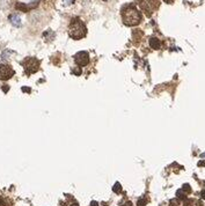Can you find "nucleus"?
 I'll list each match as a JSON object with an SVG mask.
<instances>
[{
  "mask_svg": "<svg viewBox=\"0 0 205 206\" xmlns=\"http://www.w3.org/2000/svg\"><path fill=\"white\" fill-rule=\"evenodd\" d=\"M8 89H9V88H8L7 86H5V87H2V91H7Z\"/></svg>",
  "mask_w": 205,
  "mask_h": 206,
  "instance_id": "19",
  "label": "nucleus"
},
{
  "mask_svg": "<svg viewBox=\"0 0 205 206\" xmlns=\"http://www.w3.org/2000/svg\"><path fill=\"white\" fill-rule=\"evenodd\" d=\"M140 6L145 11L148 15L151 12H153L154 9H157L159 6V0H142L140 1Z\"/></svg>",
  "mask_w": 205,
  "mask_h": 206,
  "instance_id": "4",
  "label": "nucleus"
},
{
  "mask_svg": "<svg viewBox=\"0 0 205 206\" xmlns=\"http://www.w3.org/2000/svg\"><path fill=\"white\" fill-rule=\"evenodd\" d=\"M62 2H63L64 6H71L74 2V0H62Z\"/></svg>",
  "mask_w": 205,
  "mask_h": 206,
  "instance_id": "14",
  "label": "nucleus"
},
{
  "mask_svg": "<svg viewBox=\"0 0 205 206\" xmlns=\"http://www.w3.org/2000/svg\"><path fill=\"white\" fill-rule=\"evenodd\" d=\"M11 55H14V52L11 51V50H5L4 52H2V60H8L9 59V56Z\"/></svg>",
  "mask_w": 205,
  "mask_h": 206,
  "instance_id": "10",
  "label": "nucleus"
},
{
  "mask_svg": "<svg viewBox=\"0 0 205 206\" xmlns=\"http://www.w3.org/2000/svg\"><path fill=\"white\" fill-rule=\"evenodd\" d=\"M14 76V70L6 64H0V79L8 80Z\"/></svg>",
  "mask_w": 205,
  "mask_h": 206,
  "instance_id": "5",
  "label": "nucleus"
},
{
  "mask_svg": "<svg viewBox=\"0 0 205 206\" xmlns=\"http://www.w3.org/2000/svg\"><path fill=\"white\" fill-rule=\"evenodd\" d=\"M201 196H202V198H203V199H205V189H204V190H203V191H202V192H201Z\"/></svg>",
  "mask_w": 205,
  "mask_h": 206,
  "instance_id": "18",
  "label": "nucleus"
},
{
  "mask_svg": "<svg viewBox=\"0 0 205 206\" xmlns=\"http://www.w3.org/2000/svg\"><path fill=\"white\" fill-rule=\"evenodd\" d=\"M122 206H126V205H122Z\"/></svg>",
  "mask_w": 205,
  "mask_h": 206,
  "instance_id": "23",
  "label": "nucleus"
},
{
  "mask_svg": "<svg viewBox=\"0 0 205 206\" xmlns=\"http://www.w3.org/2000/svg\"><path fill=\"white\" fill-rule=\"evenodd\" d=\"M55 37H56V34L52 32V30H50V29H49V30H47V32L43 34V38L47 41V42H49V41H52L53 38H55Z\"/></svg>",
  "mask_w": 205,
  "mask_h": 206,
  "instance_id": "8",
  "label": "nucleus"
},
{
  "mask_svg": "<svg viewBox=\"0 0 205 206\" xmlns=\"http://www.w3.org/2000/svg\"><path fill=\"white\" fill-rule=\"evenodd\" d=\"M150 45L152 47V49H155V50H158V49H160V45H161V43H160V41L158 40V38H155V37H152L150 40Z\"/></svg>",
  "mask_w": 205,
  "mask_h": 206,
  "instance_id": "9",
  "label": "nucleus"
},
{
  "mask_svg": "<svg viewBox=\"0 0 205 206\" xmlns=\"http://www.w3.org/2000/svg\"><path fill=\"white\" fill-rule=\"evenodd\" d=\"M176 196H178V198L184 199V198H185V196H187V194H185L184 191H183V190H182V189H181V190H178V192H176Z\"/></svg>",
  "mask_w": 205,
  "mask_h": 206,
  "instance_id": "11",
  "label": "nucleus"
},
{
  "mask_svg": "<svg viewBox=\"0 0 205 206\" xmlns=\"http://www.w3.org/2000/svg\"><path fill=\"white\" fill-rule=\"evenodd\" d=\"M73 73H74L75 76H80V74H81V70H80V68H78V70H73Z\"/></svg>",
  "mask_w": 205,
  "mask_h": 206,
  "instance_id": "16",
  "label": "nucleus"
},
{
  "mask_svg": "<svg viewBox=\"0 0 205 206\" xmlns=\"http://www.w3.org/2000/svg\"><path fill=\"white\" fill-rule=\"evenodd\" d=\"M114 191L116 192V194H119L121 191H122V188H121V184H119L118 182L117 183H115V185H114Z\"/></svg>",
  "mask_w": 205,
  "mask_h": 206,
  "instance_id": "12",
  "label": "nucleus"
},
{
  "mask_svg": "<svg viewBox=\"0 0 205 206\" xmlns=\"http://www.w3.org/2000/svg\"><path fill=\"white\" fill-rule=\"evenodd\" d=\"M87 34L86 26L83 24V22L78 17L72 19L71 23L68 26V35L73 40H80L83 38Z\"/></svg>",
  "mask_w": 205,
  "mask_h": 206,
  "instance_id": "2",
  "label": "nucleus"
},
{
  "mask_svg": "<svg viewBox=\"0 0 205 206\" xmlns=\"http://www.w3.org/2000/svg\"><path fill=\"white\" fill-rule=\"evenodd\" d=\"M146 203H147V199L145 198H140L138 200V203H137V206H145Z\"/></svg>",
  "mask_w": 205,
  "mask_h": 206,
  "instance_id": "13",
  "label": "nucleus"
},
{
  "mask_svg": "<svg viewBox=\"0 0 205 206\" xmlns=\"http://www.w3.org/2000/svg\"><path fill=\"white\" fill-rule=\"evenodd\" d=\"M183 191H185V194H188V192H191V189H190V185L189 184H184L183 185V189H182Z\"/></svg>",
  "mask_w": 205,
  "mask_h": 206,
  "instance_id": "15",
  "label": "nucleus"
},
{
  "mask_svg": "<svg viewBox=\"0 0 205 206\" xmlns=\"http://www.w3.org/2000/svg\"><path fill=\"white\" fill-rule=\"evenodd\" d=\"M71 206H79V205H77V204H73V205H71Z\"/></svg>",
  "mask_w": 205,
  "mask_h": 206,
  "instance_id": "22",
  "label": "nucleus"
},
{
  "mask_svg": "<svg viewBox=\"0 0 205 206\" xmlns=\"http://www.w3.org/2000/svg\"><path fill=\"white\" fill-rule=\"evenodd\" d=\"M165 2H168V4H170V2H173V0H163Z\"/></svg>",
  "mask_w": 205,
  "mask_h": 206,
  "instance_id": "21",
  "label": "nucleus"
},
{
  "mask_svg": "<svg viewBox=\"0 0 205 206\" xmlns=\"http://www.w3.org/2000/svg\"><path fill=\"white\" fill-rule=\"evenodd\" d=\"M74 61L79 66H86L89 61V55L86 51H80L74 56Z\"/></svg>",
  "mask_w": 205,
  "mask_h": 206,
  "instance_id": "6",
  "label": "nucleus"
},
{
  "mask_svg": "<svg viewBox=\"0 0 205 206\" xmlns=\"http://www.w3.org/2000/svg\"><path fill=\"white\" fill-rule=\"evenodd\" d=\"M9 22H11L14 27H20L21 17L18 15V14H12V15H9Z\"/></svg>",
  "mask_w": 205,
  "mask_h": 206,
  "instance_id": "7",
  "label": "nucleus"
},
{
  "mask_svg": "<svg viewBox=\"0 0 205 206\" xmlns=\"http://www.w3.org/2000/svg\"><path fill=\"white\" fill-rule=\"evenodd\" d=\"M122 19L126 26H137L142 20V14L133 6H126L122 12Z\"/></svg>",
  "mask_w": 205,
  "mask_h": 206,
  "instance_id": "1",
  "label": "nucleus"
},
{
  "mask_svg": "<svg viewBox=\"0 0 205 206\" xmlns=\"http://www.w3.org/2000/svg\"><path fill=\"white\" fill-rule=\"evenodd\" d=\"M22 91H30V89H29V88L24 87V88H22Z\"/></svg>",
  "mask_w": 205,
  "mask_h": 206,
  "instance_id": "20",
  "label": "nucleus"
},
{
  "mask_svg": "<svg viewBox=\"0 0 205 206\" xmlns=\"http://www.w3.org/2000/svg\"><path fill=\"white\" fill-rule=\"evenodd\" d=\"M91 206H99V203H98V202H92L91 203Z\"/></svg>",
  "mask_w": 205,
  "mask_h": 206,
  "instance_id": "17",
  "label": "nucleus"
},
{
  "mask_svg": "<svg viewBox=\"0 0 205 206\" xmlns=\"http://www.w3.org/2000/svg\"><path fill=\"white\" fill-rule=\"evenodd\" d=\"M22 65L24 66V70H26V73L27 74H32V73H35V72L38 71V67H40V61L36 59V58H26L23 60Z\"/></svg>",
  "mask_w": 205,
  "mask_h": 206,
  "instance_id": "3",
  "label": "nucleus"
}]
</instances>
